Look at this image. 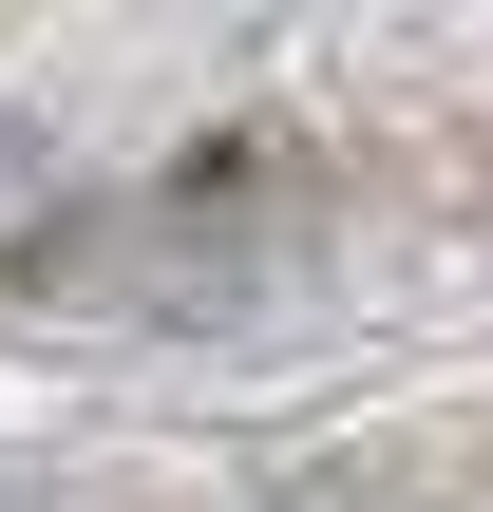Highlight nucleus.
Wrapping results in <instances>:
<instances>
[{
  "instance_id": "obj_2",
  "label": "nucleus",
  "mask_w": 493,
  "mask_h": 512,
  "mask_svg": "<svg viewBox=\"0 0 493 512\" xmlns=\"http://www.w3.org/2000/svg\"><path fill=\"white\" fill-rule=\"evenodd\" d=\"M95 209H76V171H57V133L38 114H0V266H38L57 285V247H76Z\"/></svg>"
},
{
  "instance_id": "obj_1",
  "label": "nucleus",
  "mask_w": 493,
  "mask_h": 512,
  "mask_svg": "<svg viewBox=\"0 0 493 512\" xmlns=\"http://www.w3.org/2000/svg\"><path fill=\"white\" fill-rule=\"evenodd\" d=\"M57 285H95V304H133V323H247V304L285 285V133H209L133 228H76Z\"/></svg>"
},
{
  "instance_id": "obj_3",
  "label": "nucleus",
  "mask_w": 493,
  "mask_h": 512,
  "mask_svg": "<svg viewBox=\"0 0 493 512\" xmlns=\"http://www.w3.org/2000/svg\"><path fill=\"white\" fill-rule=\"evenodd\" d=\"M304 512H323V494H304Z\"/></svg>"
}]
</instances>
